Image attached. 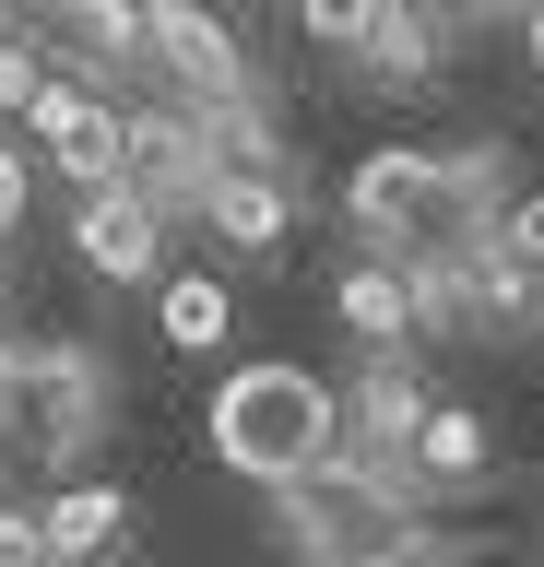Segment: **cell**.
Instances as JSON below:
<instances>
[{"instance_id": "11", "label": "cell", "mask_w": 544, "mask_h": 567, "mask_svg": "<svg viewBox=\"0 0 544 567\" xmlns=\"http://www.w3.org/2000/svg\"><path fill=\"white\" fill-rule=\"evenodd\" d=\"M143 296H154V343H166V354H214L225 331H237V284L202 272V260H166Z\"/></svg>"}, {"instance_id": "6", "label": "cell", "mask_w": 544, "mask_h": 567, "mask_svg": "<svg viewBox=\"0 0 544 567\" xmlns=\"http://www.w3.org/2000/svg\"><path fill=\"white\" fill-rule=\"evenodd\" d=\"M24 131H37V154L72 177V189L131 177V95H119V83H95V71H48L37 106H24Z\"/></svg>"}, {"instance_id": "10", "label": "cell", "mask_w": 544, "mask_h": 567, "mask_svg": "<svg viewBox=\"0 0 544 567\" xmlns=\"http://www.w3.org/2000/svg\"><path fill=\"white\" fill-rule=\"evenodd\" d=\"M37 544H48V567H107L119 544H131V496H119V485H95V473L48 485V508H37Z\"/></svg>"}, {"instance_id": "14", "label": "cell", "mask_w": 544, "mask_h": 567, "mask_svg": "<svg viewBox=\"0 0 544 567\" xmlns=\"http://www.w3.org/2000/svg\"><path fill=\"white\" fill-rule=\"evenodd\" d=\"M509 35H521V71H533V83H544V0H533V12H521V24H509Z\"/></svg>"}, {"instance_id": "2", "label": "cell", "mask_w": 544, "mask_h": 567, "mask_svg": "<svg viewBox=\"0 0 544 567\" xmlns=\"http://www.w3.org/2000/svg\"><path fill=\"white\" fill-rule=\"evenodd\" d=\"M202 450L237 473V485H308L343 461V379L320 367H296V354H249V367H225L214 402H202Z\"/></svg>"}, {"instance_id": "12", "label": "cell", "mask_w": 544, "mask_h": 567, "mask_svg": "<svg viewBox=\"0 0 544 567\" xmlns=\"http://www.w3.org/2000/svg\"><path fill=\"white\" fill-rule=\"evenodd\" d=\"M497 260L544 284V189H509V213H497Z\"/></svg>"}, {"instance_id": "8", "label": "cell", "mask_w": 544, "mask_h": 567, "mask_svg": "<svg viewBox=\"0 0 544 567\" xmlns=\"http://www.w3.org/2000/svg\"><path fill=\"white\" fill-rule=\"evenodd\" d=\"M331 308H343V331H356L367 354H414V343H438V308H427V284L402 272V260H343V284H331Z\"/></svg>"}, {"instance_id": "4", "label": "cell", "mask_w": 544, "mask_h": 567, "mask_svg": "<svg viewBox=\"0 0 544 567\" xmlns=\"http://www.w3.org/2000/svg\"><path fill=\"white\" fill-rule=\"evenodd\" d=\"M178 213L202 225V237H225L237 260L285 248V225H296V166H285V142H273V118H237V131H189Z\"/></svg>"}, {"instance_id": "1", "label": "cell", "mask_w": 544, "mask_h": 567, "mask_svg": "<svg viewBox=\"0 0 544 567\" xmlns=\"http://www.w3.org/2000/svg\"><path fill=\"white\" fill-rule=\"evenodd\" d=\"M509 166L497 154H450V142H379L343 166V237L367 260H402L414 284H450L497 248Z\"/></svg>"}, {"instance_id": "3", "label": "cell", "mask_w": 544, "mask_h": 567, "mask_svg": "<svg viewBox=\"0 0 544 567\" xmlns=\"http://www.w3.org/2000/svg\"><path fill=\"white\" fill-rule=\"evenodd\" d=\"M119 95L143 118H178V131H237V118H260V71L214 0H131Z\"/></svg>"}, {"instance_id": "7", "label": "cell", "mask_w": 544, "mask_h": 567, "mask_svg": "<svg viewBox=\"0 0 544 567\" xmlns=\"http://www.w3.org/2000/svg\"><path fill=\"white\" fill-rule=\"evenodd\" d=\"M166 225H178V213L154 202L143 177H95V189H72V260L95 284H154V272H166Z\"/></svg>"}, {"instance_id": "13", "label": "cell", "mask_w": 544, "mask_h": 567, "mask_svg": "<svg viewBox=\"0 0 544 567\" xmlns=\"http://www.w3.org/2000/svg\"><path fill=\"white\" fill-rule=\"evenodd\" d=\"M438 24H450V48H462L473 24H521V12H533V0H427Z\"/></svg>"}, {"instance_id": "5", "label": "cell", "mask_w": 544, "mask_h": 567, "mask_svg": "<svg viewBox=\"0 0 544 567\" xmlns=\"http://www.w3.org/2000/svg\"><path fill=\"white\" fill-rule=\"evenodd\" d=\"M296 48L320 71H343V83H391V95H414L438 60H450V24H438L427 0H285Z\"/></svg>"}, {"instance_id": "9", "label": "cell", "mask_w": 544, "mask_h": 567, "mask_svg": "<svg viewBox=\"0 0 544 567\" xmlns=\"http://www.w3.org/2000/svg\"><path fill=\"white\" fill-rule=\"evenodd\" d=\"M473 473H485V414H473V402H427L414 437H402V496L438 508V496H462Z\"/></svg>"}]
</instances>
